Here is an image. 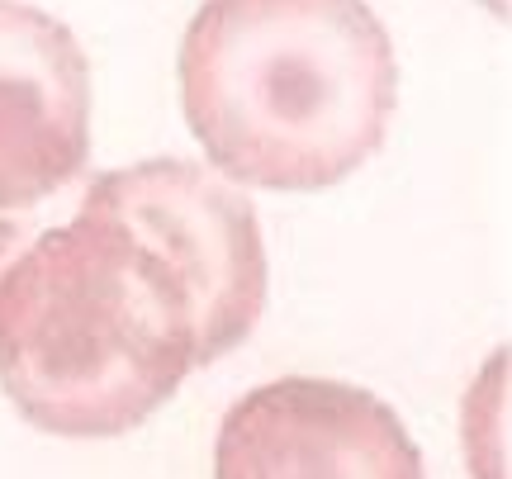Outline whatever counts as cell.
<instances>
[{
	"label": "cell",
	"mask_w": 512,
	"mask_h": 479,
	"mask_svg": "<svg viewBox=\"0 0 512 479\" xmlns=\"http://www.w3.org/2000/svg\"><path fill=\"white\" fill-rule=\"evenodd\" d=\"M252 200L185 157L81 176L0 214V389L53 437L147 423L266 309Z\"/></svg>",
	"instance_id": "1"
},
{
	"label": "cell",
	"mask_w": 512,
	"mask_h": 479,
	"mask_svg": "<svg viewBox=\"0 0 512 479\" xmlns=\"http://www.w3.org/2000/svg\"><path fill=\"white\" fill-rule=\"evenodd\" d=\"M394 43L366 0H204L181 38V105L233 185L328 190L384 148Z\"/></svg>",
	"instance_id": "2"
},
{
	"label": "cell",
	"mask_w": 512,
	"mask_h": 479,
	"mask_svg": "<svg viewBox=\"0 0 512 479\" xmlns=\"http://www.w3.org/2000/svg\"><path fill=\"white\" fill-rule=\"evenodd\" d=\"M214 479H427V470L399 413L370 389L285 375L228 408Z\"/></svg>",
	"instance_id": "3"
},
{
	"label": "cell",
	"mask_w": 512,
	"mask_h": 479,
	"mask_svg": "<svg viewBox=\"0 0 512 479\" xmlns=\"http://www.w3.org/2000/svg\"><path fill=\"white\" fill-rule=\"evenodd\" d=\"M91 166V62L57 15L0 0V214L62 195Z\"/></svg>",
	"instance_id": "4"
}]
</instances>
